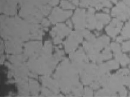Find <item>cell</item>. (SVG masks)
Segmentation results:
<instances>
[{
	"mask_svg": "<svg viewBox=\"0 0 130 97\" xmlns=\"http://www.w3.org/2000/svg\"><path fill=\"white\" fill-rule=\"evenodd\" d=\"M42 50V44L39 41L30 42L25 44L24 54L28 57H32L39 54Z\"/></svg>",
	"mask_w": 130,
	"mask_h": 97,
	"instance_id": "8fae6325",
	"label": "cell"
},
{
	"mask_svg": "<svg viewBox=\"0 0 130 97\" xmlns=\"http://www.w3.org/2000/svg\"><path fill=\"white\" fill-rule=\"evenodd\" d=\"M3 50H4V46H3V42L1 41V54L3 53Z\"/></svg>",
	"mask_w": 130,
	"mask_h": 97,
	"instance_id": "836d02e7",
	"label": "cell"
},
{
	"mask_svg": "<svg viewBox=\"0 0 130 97\" xmlns=\"http://www.w3.org/2000/svg\"><path fill=\"white\" fill-rule=\"evenodd\" d=\"M106 65H107L109 69H116V68H118L119 66L118 62L115 61H112L108 62Z\"/></svg>",
	"mask_w": 130,
	"mask_h": 97,
	"instance_id": "4316f807",
	"label": "cell"
},
{
	"mask_svg": "<svg viewBox=\"0 0 130 97\" xmlns=\"http://www.w3.org/2000/svg\"><path fill=\"white\" fill-rule=\"evenodd\" d=\"M112 15L116 17L119 19L125 20L130 17V8H128L124 3L120 2L117 6L113 8L112 11Z\"/></svg>",
	"mask_w": 130,
	"mask_h": 97,
	"instance_id": "ba28073f",
	"label": "cell"
},
{
	"mask_svg": "<svg viewBox=\"0 0 130 97\" xmlns=\"http://www.w3.org/2000/svg\"><path fill=\"white\" fill-rule=\"evenodd\" d=\"M120 61L121 62V63L122 65H127L129 62V59L126 55H123Z\"/></svg>",
	"mask_w": 130,
	"mask_h": 97,
	"instance_id": "f1b7e54d",
	"label": "cell"
},
{
	"mask_svg": "<svg viewBox=\"0 0 130 97\" xmlns=\"http://www.w3.org/2000/svg\"><path fill=\"white\" fill-rule=\"evenodd\" d=\"M20 15L31 24L39 23L44 15L39 8L30 5L21 7Z\"/></svg>",
	"mask_w": 130,
	"mask_h": 97,
	"instance_id": "277c9868",
	"label": "cell"
},
{
	"mask_svg": "<svg viewBox=\"0 0 130 97\" xmlns=\"http://www.w3.org/2000/svg\"><path fill=\"white\" fill-rule=\"evenodd\" d=\"M123 39H127L130 37V21L126 25L122 32V36Z\"/></svg>",
	"mask_w": 130,
	"mask_h": 97,
	"instance_id": "7402d4cb",
	"label": "cell"
},
{
	"mask_svg": "<svg viewBox=\"0 0 130 97\" xmlns=\"http://www.w3.org/2000/svg\"><path fill=\"white\" fill-rule=\"evenodd\" d=\"M117 41H118V42H121V41L123 40V38H122V37H120L117 38Z\"/></svg>",
	"mask_w": 130,
	"mask_h": 97,
	"instance_id": "e575fe53",
	"label": "cell"
},
{
	"mask_svg": "<svg viewBox=\"0 0 130 97\" xmlns=\"http://www.w3.org/2000/svg\"><path fill=\"white\" fill-rule=\"evenodd\" d=\"M82 34L77 31L72 32L69 38L64 42L65 50L67 53L73 51L76 48L78 43L82 42Z\"/></svg>",
	"mask_w": 130,
	"mask_h": 97,
	"instance_id": "8992f818",
	"label": "cell"
},
{
	"mask_svg": "<svg viewBox=\"0 0 130 97\" xmlns=\"http://www.w3.org/2000/svg\"><path fill=\"white\" fill-rule=\"evenodd\" d=\"M67 24H68V26H69V27H70V28H72V23H71V22H70V21H68V22H67Z\"/></svg>",
	"mask_w": 130,
	"mask_h": 97,
	"instance_id": "d590c367",
	"label": "cell"
},
{
	"mask_svg": "<svg viewBox=\"0 0 130 97\" xmlns=\"http://www.w3.org/2000/svg\"><path fill=\"white\" fill-rule=\"evenodd\" d=\"M104 11H105V12H107V13H108V12H109V10H108V9H106V8H104Z\"/></svg>",
	"mask_w": 130,
	"mask_h": 97,
	"instance_id": "74e56055",
	"label": "cell"
},
{
	"mask_svg": "<svg viewBox=\"0 0 130 97\" xmlns=\"http://www.w3.org/2000/svg\"><path fill=\"white\" fill-rule=\"evenodd\" d=\"M43 85L48 87L50 90L53 91L56 94H58L59 92V88L57 82L56 80H53L48 77V75H44L41 77Z\"/></svg>",
	"mask_w": 130,
	"mask_h": 97,
	"instance_id": "9a60e30c",
	"label": "cell"
},
{
	"mask_svg": "<svg viewBox=\"0 0 130 97\" xmlns=\"http://www.w3.org/2000/svg\"><path fill=\"white\" fill-rule=\"evenodd\" d=\"M71 31V28L66 27L64 24H57L55 28H53L50 32V34L53 37H59L63 38L65 36L69 34Z\"/></svg>",
	"mask_w": 130,
	"mask_h": 97,
	"instance_id": "4fadbf2b",
	"label": "cell"
},
{
	"mask_svg": "<svg viewBox=\"0 0 130 97\" xmlns=\"http://www.w3.org/2000/svg\"><path fill=\"white\" fill-rule=\"evenodd\" d=\"M77 71L68 59H64L57 68L54 77L63 92L69 94L72 91L76 96H80L83 91L82 86L79 83Z\"/></svg>",
	"mask_w": 130,
	"mask_h": 97,
	"instance_id": "7a4b0ae2",
	"label": "cell"
},
{
	"mask_svg": "<svg viewBox=\"0 0 130 97\" xmlns=\"http://www.w3.org/2000/svg\"><path fill=\"white\" fill-rule=\"evenodd\" d=\"M5 65L11 69V71L8 73V77L11 78L12 76L15 77V81L20 79L27 78L28 73V66L27 64L18 63L11 65L8 62H6Z\"/></svg>",
	"mask_w": 130,
	"mask_h": 97,
	"instance_id": "5b68a950",
	"label": "cell"
},
{
	"mask_svg": "<svg viewBox=\"0 0 130 97\" xmlns=\"http://www.w3.org/2000/svg\"><path fill=\"white\" fill-rule=\"evenodd\" d=\"M58 3V0H28V1L23 6L28 5H33L41 10L44 5H50V6H54V5H57Z\"/></svg>",
	"mask_w": 130,
	"mask_h": 97,
	"instance_id": "5bb4252c",
	"label": "cell"
},
{
	"mask_svg": "<svg viewBox=\"0 0 130 97\" xmlns=\"http://www.w3.org/2000/svg\"><path fill=\"white\" fill-rule=\"evenodd\" d=\"M42 51L47 54H52V44L50 41H47L45 42L44 47L42 48Z\"/></svg>",
	"mask_w": 130,
	"mask_h": 97,
	"instance_id": "603a6c76",
	"label": "cell"
},
{
	"mask_svg": "<svg viewBox=\"0 0 130 97\" xmlns=\"http://www.w3.org/2000/svg\"><path fill=\"white\" fill-rule=\"evenodd\" d=\"M17 83V87L19 94L21 95L27 96L29 94V87L28 85V79H20L15 81Z\"/></svg>",
	"mask_w": 130,
	"mask_h": 97,
	"instance_id": "e0dca14e",
	"label": "cell"
},
{
	"mask_svg": "<svg viewBox=\"0 0 130 97\" xmlns=\"http://www.w3.org/2000/svg\"><path fill=\"white\" fill-rule=\"evenodd\" d=\"M27 58L28 57L26 54H24L23 55L15 54L14 55L8 56V60L13 64L21 63V62H24Z\"/></svg>",
	"mask_w": 130,
	"mask_h": 97,
	"instance_id": "d6986e66",
	"label": "cell"
},
{
	"mask_svg": "<svg viewBox=\"0 0 130 97\" xmlns=\"http://www.w3.org/2000/svg\"><path fill=\"white\" fill-rule=\"evenodd\" d=\"M43 32L40 26L31 24L19 17H1V35L8 41H28L29 39H41Z\"/></svg>",
	"mask_w": 130,
	"mask_h": 97,
	"instance_id": "6da1fadb",
	"label": "cell"
},
{
	"mask_svg": "<svg viewBox=\"0 0 130 97\" xmlns=\"http://www.w3.org/2000/svg\"><path fill=\"white\" fill-rule=\"evenodd\" d=\"M95 10L92 8H90L88 12L87 19H86V21H87L86 27L91 30L94 29L96 25V17H95L94 14H93Z\"/></svg>",
	"mask_w": 130,
	"mask_h": 97,
	"instance_id": "ac0fdd59",
	"label": "cell"
},
{
	"mask_svg": "<svg viewBox=\"0 0 130 97\" xmlns=\"http://www.w3.org/2000/svg\"><path fill=\"white\" fill-rule=\"evenodd\" d=\"M111 48L112 50L114 51L115 54L120 53V46L117 43H112L111 44Z\"/></svg>",
	"mask_w": 130,
	"mask_h": 97,
	"instance_id": "83f0119b",
	"label": "cell"
},
{
	"mask_svg": "<svg viewBox=\"0 0 130 97\" xmlns=\"http://www.w3.org/2000/svg\"><path fill=\"white\" fill-rule=\"evenodd\" d=\"M29 88L31 94L34 95H37L39 92V85L38 82L34 80H29Z\"/></svg>",
	"mask_w": 130,
	"mask_h": 97,
	"instance_id": "ffe728a7",
	"label": "cell"
},
{
	"mask_svg": "<svg viewBox=\"0 0 130 97\" xmlns=\"http://www.w3.org/2000/svg\"><path fill=\"white\" fill-rule=\"evenodd\" d=\"M4 61V56H1V64L3 63Z\"/></svg>",
	"mask_w": 130,
	"mask_h": 97,
	"instance_id": "8d00e7d4",
	"label": "cell"
},
{
	"mask_svg": "<svg viewBox=\"0 0 130 97\" xmlns=\"http://www.w3.org/2000/svg\"><path fill=\"white\" fill-rule=\"evenodd\" d=\"M17 0H1V12L9 15H14L17 12Z\"/></svg>",
	"mask_w": 130,
	"mask_h": 97,
	"instance_id": "30bf717a",
	"label": "cell"
},
{
	"mask_svg": "<svg viewBox=\"0 0 130 97\" xmlns=\"http://www.w3.org/2000/svg\"><path fill=\"white\" fill-rule=\"evenodd\" d=\"M95 17H96V21L100 22L103 24H107L110 21V17L109 15H108L107 14H98Z\"/></svg>",
	"mask_w": 130,
	"mask_h": 97,
	"instance_id": "44dd1931",
	"label": "cell"
},
{
	"mask_svg": "<svg viewBox=\"0 0 130 97\" xmlns=\"http://www.w3.org/2000/svg\"><path fill=\"white\" fill-rule=\"evenodd\" d=\"M60 6L64 9H74L75 6H73L72 4L69 3V1H62L60 3Z\"/></svg>",
	"mask_w": 130,
	"mask_h": 97,
	"instance_id": "d4e9b609",
	"label": "cell"
},
{
	"mask_svg": "<svg viewBox=\"0 0 130 97\" xmlns=\"http://www.w3.org/2000/svg\"><path fill=\"white\" fill-rule=\"evenodd\" d=\"M61 42H62V38H60L59 37H55V39H54V43H55V44H60Z\"/></svg>",
	"mask_w": 130,
	"mask_h": 97,
	"instance_id": "4dcf8cb0",
	"label": "cell"
},
{
	"mask_svg": "<svg viewBox=\"0 0 130 97\" xmlns=\"http://www.w3.org/2000/svg\"><path fill=\"white\" fill-rule=\"evenodd\" d=\"M41 24H42L43 26L48 27L50 25V22L47 20V19H43L42 22H41Z\"/></svg>",
	"mask_w": 130,
	"mask_h": 97,
	"instance_id": "1f68e13d",
	"label": "cell"
},
{
	"mask_svg": "<svg viewBox=\"0 0 130 97\" xmlns=\"http://www.w3.org/2000/svg\"><path fill=\"white\" fill-rule=\"evenodd\" d=\"M102 57L103 58V60H108V59L111 58L112 57V54L111 53H110L109 48L107 47L105 49V50L103 52V54H102Z\"/></svg>",
	"mask_w": 130,
	"mask_h": 97,
	"instance_id": "484cf974",
	"label": "cell"
},
{
	"mask_svg": "<svg viewBox=\"0 0 130 97\" xmlns=\"http://www.w3.org/2000/svg\"><path fill=\"white\" fill-rule=\"evenodd\" d=\"M41 93L42 94L46 96H56L55 93H54L53 91H52L51 90H49L47 88L45 87H42L41 88Z\"/></svg>",
	"mask_w": 130,
	"mask_h": 97,
	"instance_id": "cb8c5ba5",
	"label": "cell"
},
{
	"mask_svg": "<svg viewBox=\"0 0 130 97\" xmlns=\"http://www.w3.org/2000/svg\"><path fill=\"white\" fill-rule=\"evenodd\" d=\"M85 96H91L92 95V94H93V92H92V90L91 88H86L85 89Z\"/></svg>",
	"mask_w": 130,
	"mask_h": 97,
	"instance_id": "f546056e",
	"label": "cell"
},
{
	"mask_svg": "<svg viewBox=\"0 0 130 97\" xmlns=\"http://www.w3.org/2000/svg\"><path fill=\"white\" fill-rule=\"evenodd\" d=\"M56 50L57 53L53 56H52L51 54L44 53L41 50L38 54L30 57L27 65L32 72L44 75H50L64 54L63 51L59 50L57 48Z\"/></svg>",
	"mask_w": 130,
	"mask_h": 97,
	"instance_id": "3957f363",
	"label": "cell"
},
{
	"mask_svg": "<svg viewBox=\"0 0 130 97\" xmlns=\"http://www.w3.org/2000/svg\"><path fill=\"white\" fill-rule=\"evenodd\" d=\"M73 21L75 24V28L77 31H81L86 26V14L84 10L78 9L76 11L73 17Z\"/></svg>",
	"mask_w": 130,
	"mask_h": 97,
	"instance_id": "9c48e42d",
	"label": "cell"
},
{
	"mask_svg": "<svg viewBox=\"0 0 130 97\" xmlns=\"http://www.w3.org/2000/svg\"><path fill=\"white\" fill-rule=\"evenodd\" d=\"M70 1L71 2H72V3H73L74 4H75V5H77L78 4V0H70Z\"/></svg>",
	"mask_w": 130,
	"mask_h": 97,
	"instance_id": "d6a6232c",
	"label": "cell"
},
{
	"mask_svg": "<svg viewBox=\"0 0 130 97\" xmlns=\"http://www.w3.org/2000/svg\"><path fill=\"white\" fill-rule=\"evenodd\" d=\"M122 26V23L118 19H114L112 21L111 24L106 28V31L111 37H115L121 31Z\"/></svg>",
	"mask_w": 130,
	"mask_h": 97,
	"instance_id": "2e32d148",
	"label": "cell"
},
{
	"mask_svg": "<svg viewBox=\"0 0 130 97\" xmlns=\"http://www.w3.org/2000/svg\"><path fill=\"white\" fill-rule=\"evenodd\" d=\"M23 42L19 41H7L5 42L7 53L13 54H19L22 51Z\"/></svg>",
	"mask_w": 130,
	"mask_h": 97,
	"instance_id": "7c38bea8",
	"label": "cell"
},
{
	"mask_svg": "<svg viewBox=\"0 0 130 97\" xmlns=\"http://www.w3.org/2000/svg\"><path fill=\"white\" fill-rule=\"evenodd\" d=\"M72 14L71 11H63L59 8H54L52 11L49 19L52 24H55L59 22L66 20Z\"/></svg>",
	"mask_w": 130,
	"mask_h": 97,
	"instance_id": "52a82bcc",
	"label": "cell"
}]
</instances>
